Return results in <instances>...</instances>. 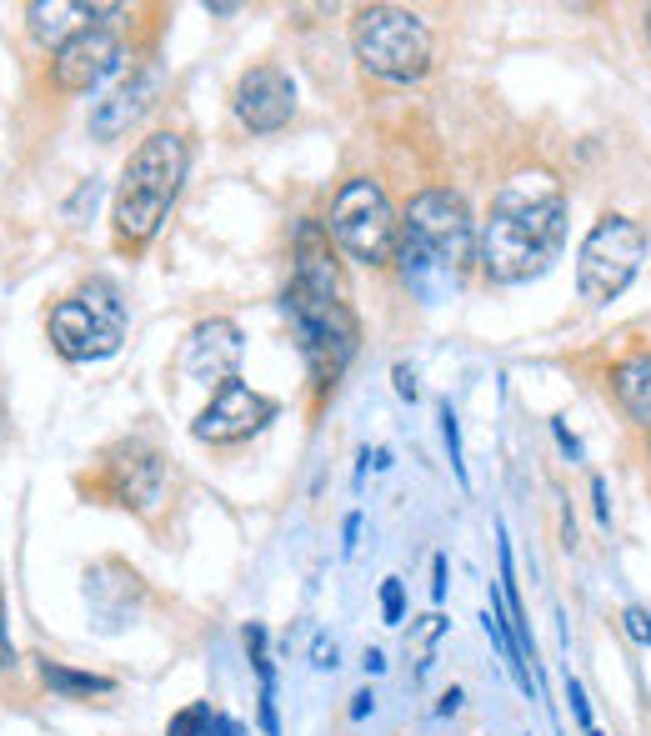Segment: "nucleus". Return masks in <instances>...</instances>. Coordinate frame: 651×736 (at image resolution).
Instances as JSON below:
<instances>
[{
    "instance_id": "1",
    "label": "nucleus",
    "mask_w": 651,
    "mask_h": 736,
    "mask_svg": "<svg viewBox=\"0 0 651 736\" xmlns=\"http://www.w3.org/2000/svg\"><path fill=\"white\" fill-rule=\"evenodd\" d=\"M566 241V191L551 170H517L501 181L476 236V261L496 286H517L541 276Z\"/></svg>"
},
{
    "instance_id": "2",
    "label": "nucleus",
    "mask_w": 651,
    "mask_h": 736,
    "mask_svg": "<svg viewBox=\"0 0 651 736\" xmlns=\"http://www.w3.org/2000/svg\"><path fill=\"white\" fill-rule=\"evenodd\" d=\"M282 306L296 326L316 391L325 397L356 352V316L346 306V286L331 261V236L321 226H301V236H296V266Z\"/></svg>"
},
{
    "instance_id": "3",
    "label": "nucleus",
    "mask_w": 651,
    "mask_h": 736,
    "mask_svg": "<svg viewBox=\"0 0 651 736\" xmlns=\"http://www.w3.org/2000/svg\"><path fill=\"white\" fill-rule=\"evenodd\" d=\"M401 276L421 301L456 291L461 271L476 261V226L456 191H421L401 215Z\"/></svg>"
},
{
    "instance_id": "4",
    "label": "nucleus",
    "mask_w": 651,
    "mask_h": 736,
    "mask_svg": "<svg viewBox=\"0 0 651 736\" xmlns=\"http://www.w3.org/2000/svg\"><path fill=\"white\" fill-rule=\"evenodd\" d=\"M191 170V146L176 131H151L141 146L131 150L121 170L111 201V226H115V246L121 250H141L151 236L161 231L170 201L180 196V181Z\"/></svg>"
},
{
    "instance_id": "5",
    "label": "nucleus",
    "mask_w": 651,
    "mask_h": 736,
    "mask_svg": "<svg viewBox=\"0 0 651 736\" xmlns=\"http://www.w3.org/2000/svg\"><path fill=\"white\" fill-rule=\"evenodd\" d=\"M351 46H356V60L371 76H386V80H416L427 76L431 66L427 21L416 11H401V5H366V11H356Z\"/></svg>"
},
{
    "instance_id": "6",
    "label": "nucleus",
    "mask_w": 651,
    "mask_h": 736,
    "mask_svg": "<svg viewBox=\"0 0 651 736\" xmlns=\"http://www.w3.org/2000/svg\"><path fill=\"white\" fill-rule=\"evenodd\" d=\"M325 236H336V246L346 256H356L361 266H391L401 256V215H396L391 196L382 186L356 176L331 201Z\"/></svg>"
},
{
    "instance_id": "7",
    "label": "nucleus",
    "mask_w": 651,
    "mask_h": 736,
    "mask_svg": "<svg viewBox=\"0 0 651 736\" xmlns=\"http://www.w3.org/2000/svg\"><path fill=\"white\" fill-rule=\"evenodd\" d=\"M125 341V301L111 281H86L80 291H70L66 301H56L51 311V346L66 361H101V356L121 352Z\"/></svg>"
},
{
    "instance_id": "8",
    "label": "nucleus",
    "mask_w": 651,
    "mask_h": 736,
    "mask_svg": "<svg viewBox=\"0 0 651 736\" xmlns=\"http://www.w3.org/2000/svg\"><path fill=\"white\" fill-rule=\"evenodd\" d=\"M647 261V231L631 215H602L576 250V291L592 306H607L631 286Z\"/></svg>"
},
{
    "instance_id": "9",
    "label": "nucleus",
    "mask_w": 651,
    "mask_h": 736,
    "mask_svg": "<svg viewBox=\"0 0 651 736\" xmlns=\"http://www.w3.org/2000/svg\"><path fill=\"white\" fill-rule=\"evenodd\" d=\"M115 66H121V41L111 25H76L51 56V86L60 96H80L101 86Z\"/></svg>"
},
{
    "instance_id": "10",
    "label": "nucleus",
    "mask_w": 651,
    "mask_h": 736,
    "mask_svg": "<svg viewBox=\"0 0 651 736\" xmlns=\"http://www.w3.org/2000/svg\"><path fill=\"white\" fill-rule=\"evenodd\" d=\"M106 497L115 501V506H131L141 511V516H151V511L166 501V487H170V471H166V456L156 451V446L146 442H125L115 446L111 456H106Z\"/></svg>"
},
{
    "instance_id": "11",
    "label": "nucleus",
    "mask_w": 651,
    "mask_h": 736,
    "mask_svg": "<svg viewBox=\"0 0 651 736\" xmlns=\"http://www.w3.org/2000/svg\"><path fill=\"white\" fill-rule=\"evenodd\" d=\"M271 416H276V401L271 397H261L256 386H246V381H225L221 391L206 401L201 416L191 421V436L196 442H211V446H236V442H246V436H256Z\"/></svg>"
},
{
    "instance_id": "12",
    "label": "nucleus",
    "mask_w": 651,
    "mask_h": 736,
    "mask_svg": "<svg viewBox=\"0 0 651 736\" xmlns=\"http://www.w3.org/2000/svg\"><path fill=\"white\" fill-rule=\"evenodd\" d=\"M231 111L246 131L256 136H271V131H282L291 125L296 115V80L286 76L282 66H251L246 76L236 80V91H231Z\"/></svg>"
},
{
    "instance_id": "13",
    "label": "nucleus",
    "mask_w": 651,
    "mask_h": 736,
    "mask_svg": "<svg viewBox=\"0 0 651 736\" xmlns=\"http://www.w3.org/2000/svg\"><path fill=\"white\" fill-rule=\"evenodd\" d=\"M161 91H166V70H161L156 60H135L131 76H125L121 86H111L101 101L90 105V136H96V141H121L125 131H131V125L156 105Z\"/></svg>"
},
{
    "instance_id": "14",
    "label": "nucleus",
    "mask_w": 651,
    "mask_h": 736,
    "mask_svg": "<svg viewBox=\"0 0 651 736\" xmlns=\"http://www.w3.org/2000/svg\"><path fill=\"white\" fill-rule=\"evenodd\" d=\"M236 366H241V331H236V321H221V316L201 321L176 356V371L186 381L216 386V391L225 381H236Z\"/></svg>"
},
{
    "instance_id": "15",
    "label": "nucleus",
    "mask_w": 651,
    "mask_h": 736,
    "mask_svg": "<svg viewBox=\"0 0 651 736\" xmlns=\"http://www.w3.org/2000/svg\"><path fill=\"white\" fill-rule=\"evenodd\" d=\"M611 391H617L621 411L641 431H651V356H631L627 366H617L611 371Z\"/></svg>"
},
{
    "instance_id": "16",
    "label": "nucleus",
    "mask_w": 651,
    "mask_h": 736,
    "mask_svg": "<svg viewBox=\"0 0 651 736\" xmlns=\"http://www.w3.org/2000/svg\"><path fill=\"white\" fill-rule=\"evenodd\" d=\"M41 681L56 691V696H66V702H90V696H111V691H115L111 677L76 671V667H66V661H51V657H41Z\"/></svg>"
},
{
    "instance_id": "17",
    "label": "nucleus",
    "mask_w": 651,
    "mask_h": 736,
    "mask_svg": "<svg viewBox=\"0 0 651 736\" xmlns=\"http://www.w3.org/2000/svg\"><path fill=\"white\" fill-rule=\"evenodd\" d=\"M25 15H31V31L41 35V41H66L70 25L66 15H80V0H35V5H25Z\"/></svg>"
},
{
    "instance_id": "18",
    "label": "nucleus",
    "mask_w": 651,
    "mask_h": 736,
    "mask_svg": "<svg viewBox=\"0 0 651 736\" xmlns=\"http://www.w3.org/2000/svg\"><path fill=\"white\" fill-rule=\"evenodd\" d=\"M211 722H216V712L206 702H191L186 712H176L170 716V726H166V736H211Z\"/></svg>"
},
{
    "instance_id": "19",
    "label": "nucleus",
    "mask_w": 651,
    "mask_h": 736,
    "mask_svg": "<svg viewBox=\"0 0 651 736\" xmlns=\"http://www.w3.org/2000/svg\"><path fill=\"white\" fill-rule=\"evenodd\" d=\"M621 632H627L631 642L651 646V612L647 606H627V612H621Z\"/></svg>"
},
{
    "instance_id": "20",
    "label": "nucleus",
    "mask_w": 651,
    "mask_h": 736,
    "mask_svg": "<svg viewBox=\"0 0 651 736\" xmlns=\"http://www.w3.org/2000/svg\"><path fill=\"white\" fill-rule=\"evenodd\" d=\"M401 612H406V591H401L396 577H386L382 581V616L386 622H401Z\"/></svg>"
},
{
    "instance_id": "21",
    "label": "nucleus",
    "mask_w": 651,
    "mask_h": 736,
    "mask_svg": "<svg viewBox=\"0 0 651 736\" xmlns=\"http://www.w3.org/2000/svg\"><path fill=\"white\" fill-rule=\"evenodd\" d=\"M441 431H446V446H451V466H456V476L466 481V466H461V436H456V411L441 406Z\"/></svg>"
},
{
    "instance_id": "22",
    "label": "nucleus",
    "mask_w": 651,
    "mask_h": 736,
    "mask_svg": "<svg viewBox=\"0 0 651 736\" xmlns=\"http://www.w3.org/2000/svg\"><path fill=\"white\" fill-rule=\"evenodd\" d=\"M396 397H406V401H416V376H411V366H396Z\"/></svg>"
},
{
    "instance_id": "23",
    "label": "nucleus",
    "mask_w": 651,
    "mask_h": 736,
    "mask_svg": "<svg viewBox=\"0 0 651 736\" xmlns=\"http://www.w3.org/2000/svg\"><path fill=\"white\" fill-rule=\"evenodd\" d=\"M15 661V651H11V636H5V596H0V671Z\"/></svg>"
},
{
    "instance_id": "24",
    "label": "nucleus",
    "mask_w": 651,
    "mask_h": 736,
    "mask_svg": "<svg viewBox=\"0 0 651 736\" xmlns=\"http://www.w3.org/2000/svg\"><path fill=\"white\" fill-rule=\"evenodd\" d=\"M316 667H336V642H325V636H316Z\"/></svg>"
},
{
    "instance_id": "25",
    "label": "nucleus",
    "mask_w": 651,
    "mask_h": 736,
    "mask_svg": "<svg viewBox=\"0 0 651 736\" xmlns=\"http://www.w3.org/2000/svg\"><path fill=\"white\" fill-rule=\"evenodd\" d=\"M211 736H246V726H241V722H231V716H221V712H216V722H211Z\"/></svg>"
},
{
    "instance_id": "26",
    "label": "nucleus",
    "mask_w": 651,
    "mask_h": 736,
    "mask_svg": "<svg viewBox=\"0 0 651 736\" xmlns=\"http://www.w3.org/2000/svg\"><path fill=\"white\" fill-rule=\"evenodd\" d=\"M371 706H376V696H371V691H356V696H351V716H371Z\"/></svg>"
},
{
    "instance_id": "27",
    "label": "nucleus",
    "mask_w": 651,
    "mask_h": 736,
    "mask_svg": "<svg viewBox=\"0 0 651 736\" xmlns=\"http://www.w3.org/2000/svg\"><path fill=\"white\" fill-rule=\"evenodd\" d=\"M431 577H437V581H431V596L441 601V591H446V561H441V556L431 561Z\"/></svg>"
},
{
    "instance_id": "28",
    "label": "nucleus",
    "mask_w": 651,
    "mask_h": 736,
    "mask_svg": "<svg viewBox=\"0 0 651 736\" xmlns=\"http://www.w3.org/2000/svg\"><path fill=\"white\" fill-rule=\"evenodd\" d=\"M456 706H461V691H456V687H451V691H446V696H441V716H451V712H456Z\"/></svg>"
},
{
    "instance_id": "29",
    "label": "nucleus",
    "mask_w": 651,
    "mask_h": 736,
    "mask_svg": "<svg viewBox=\"0 0 651 736\" xmlns=\"http://www.w3.org/2000/svg\"><path fill=\"white\" fill-rule=\"evenodd\" d=\"M366 671H371V677H376V671H386V657H382V651H366Z\"/></svg>"
},
{
    "instance_id": "30",
    "label": "nucleus",
    "mask_w": 651,
    "mask_h": 736,
    "mask_svg": "<svg viewBox=\"0 0 651 736\" xmlns=\"http://www.w3.org/2000/svg\"><path fill=\"white\" fill-rule=\"evenodd\" d=\"M647 41H651V11H647Z\"/></svg>"
},
{
    "instance_id": "31",
    "label": "nucleus",
    "mask_w": 651,
    "mask_h": 736,
    "mask_svg": "<svg viewBox=\"0 0 651 736\" xmlns=\"http://www.w3.org/2000/svg\"><path fill=\"white\" fill-rule=\"evenodd\" d=\"M586 736H602V732H596V726H586Z\"/></svg>"
}]
</instances>
